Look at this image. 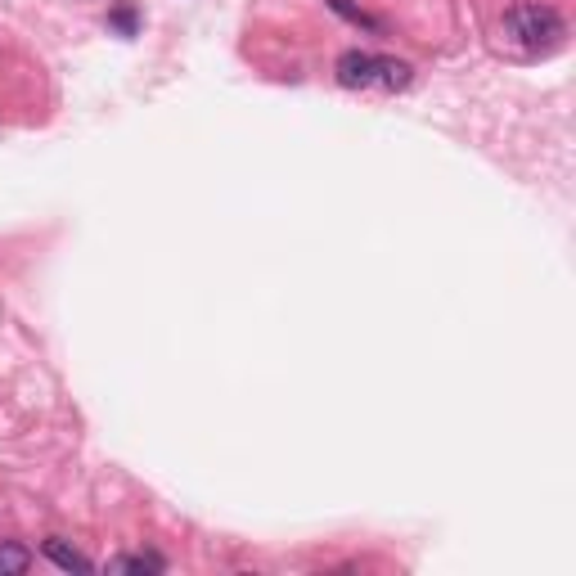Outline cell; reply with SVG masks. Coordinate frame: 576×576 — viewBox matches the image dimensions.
I'll list each match as a JSON object with an SVG mask.
<instances>
[{
  "mask_svg": "<svg viewBox=\"0 0 576 576\" xmlns=\"http://www.w3.org/2000/svg\"><path fill=\"white\" fill-rule=\"evenodd\" d=\"M504 32H509V41L522 45L527 54H549L563 45L567 23L549 5H513L509 14H504Z\"/></svg>",
  "mask_w": 576,
  "mask_h": 576,
  "instance_id": "1",
  "label": "cell"
},
{
  "mask_svg": "<svg viewBox=\"0 0 576 576\" xmlns=\"http://www.w3.org/2000/svg\"><path fill=\"white\" fill-rule=\"evenodd\" d=\"M338 86H347V90H360V86H374V72H378V54H369V50H347L338 59Z\"/></svg>",
  "mask_w": 576,
  "mask_h": 576,
  "instance_id": "2",
  "label": "cell"
},
{
  "mask_svg": "<svg viewBox=\"0 0 576 576\" xmlns=\"http://www.w3.org/2000/svg\"><path fill=\"white\" fill-rule=\"evenodd\" d=\"M41 554L50 558L54 567H63V572H90V558L81 554V549H72L68 540H59V536H50V540H45V545H41Z\"/></svg>",
  "mask_w": 576,
  "mask_h": 576,
  "instance_id": "3",
  "label": "cell"
},
{
  "mask_svg": "<svg viewBox=\"0 0 576 576\" xmlns=\"http://www.w3.org/2000/svg\"><path fill=\"white\" fill-rule=\"evenodd\" d=\"M410 77H414L410 63H401V59H378L374 86H383V90H405V86H410Z\"/></svg>",
  "mask_w": 576,
  "mask_h": 576,
  "instance_id": "4",
  "label": "cell"
},
{
  "mask_svg": "<svg viewBox=\"0 0 576 576\" xmlns=\"http://www.w3.org/2000/svg\"><path fill=\"white\" fill-rule=\"evenodd\" d=\"M27 567H32V554L18 540H0V576H23Z\"/></svg>",
  "mask_w": 576,
  "mask_h": 576,
  "instance_id": "5",
  "label": "cell"
},
{
  "mask_svg": "<svg viewBox=\"0 0 576 576\" xmlns=\"http://www.w3.org/2000/svg\"><path fill=\"white\" fill-rule=\"evenodd\" d=\"M162 558L158 554H126V558H117L113 563V572H162Z\"/></svg>",
  "mask_w": 576,
  "mask_h": 576,
  "instance_id": "6",
  "label": "cell"
},
{
  "mask_svg": "<svg viewBox=\"0 0 576 576\" xmlns=\"http://www.w3.org/2000/svg\"><path fill=\"white\" fill-rule=\"evenodd\" d=\"M329 9H333V14H342V18H347V23H356V27H369V32H383V27H378L374 18L365 14V9H356V5H351V0H329Z\"/></svg>",
  "mask_w": 576,
  "mask_h": 576,
  "instance_id": "7",
  "label": "cell"
},
{
  "mask_svg": "<svg viewBox=\"0 0 576 576\" xmlns=\"http://www.w3.org/2000/svg\"><path fill=\"white\" fill-rule=\"evenodd\" d=\"M108 23H113L122 36H135V27H140V18H135V9H131V5H122V9H113V14H108Z\"/></svg>",
  "mask_w": 576,
  "mask_h": 576,
  "instance_id": "8",
  "label": "cell"
}]
</instances>
